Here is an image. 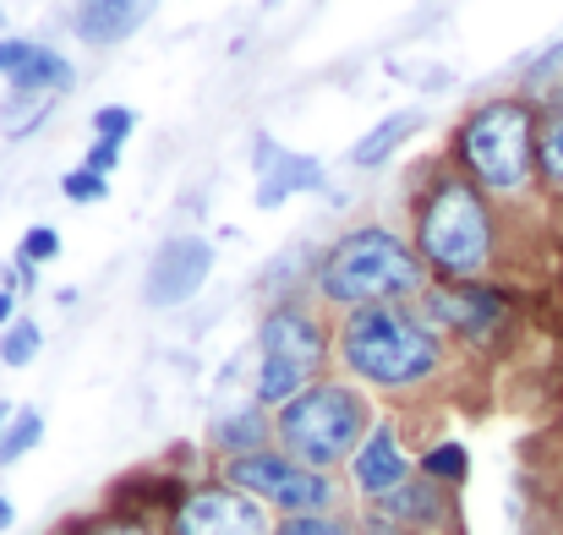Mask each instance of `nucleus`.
I'll list each match as a JSON object with an SVG mask.
<instances>
[{
    "label": "nucleus",
    "instance_id": "1",
    "mask_svg": "<svg viewBox=\"0 0 563 535\" xmlns=\"http://www.w3.org/2000/svg\"><path fill=\"white\" fill-rule=\"evenodd\" d=\"M318 296L329 306L362 312V306H405L427 296V263L410 241H399L383 224H362L340 235L318 257Z\"/></svg>",
    "mask_w": 563,
    "mask_h": 535
},
{
    "label": "nucleus",
    "instance_id": "2",
    "mask_svg": "<svg viewBox=\"0 0 563 535\" xmlns=\"http://www.w3.org/2000/svg\"><path fill=\"white\" fill-rule=\"evenodd\" d=\"M410 246L427 263V274H443L454 285H471L476 274H487L498 252V219H493L487 191L465 176H438L416 208Z\"/></svg>",
    "mask_w": 563,
    "mask_h": 535
},
{
    "label": "nucleus",
    "instance_id": "3",
    "mask_svg": "<svg viewBox=\"0 0 563 535\" xmlns=\"http://www.w3.org/2000/svg\"><path fill=\"white\" fill-rule=\"evenodd\" d=\"M340 360L373 388H416L443 366V339L410 306H362L340 323Z\"/></svg>",
    "mask_w": 563,
    "mask_h": 535
},
{
    "label": "nucleus",
    "instance_id": "4",
    "mask_svg": "<svg viewBox=\"0 0 563 535\" xmlns=\"http://www.w3.org/2000/svg\"><path fill=\"white\" fill-rule=\"evenodd\" d=\"M460 176L493 197H520L537 176V110L526 99H487L454 132Z\"/></svg>",
    "mask_w": 563,
    "mask_h": 535
},
{
    "label": "nucleus",
    "instance_id": "5",
    "mask_svg": "<svg viewBox=\"0 0 563 535\" xmlns=\"http://www.w3.org/2000/svg\"><path fill=\"white\" fill-rule=\"evenodd\" d=\"M274 432H279V448L296 465L329 470L367 443V399L345 382H312L307 393H296L279 410Z\"/></svg>",
    "mask_w": 563,
    "mask_h": 535
},
{
    "label": "nucleus",
    "instance_id": "6",
    "mask_svg": "<svg viewBox=\"0 0 563 535\" xmlns=\"http://www.w3.org/2000/svg\"><path fill=\"white\" fill-rule=\"evenodd\" d=\"M323 356H329L323 323L296 301L274 306L257 328V410H285L296 393H307Z\"/></svg>",
    "mask_w": 563,
    "mask_h": 535
},
{
    "label": "nucleus",
    "instance_id": "7",
    "mask_svg": "<svg viewBox=\"0 0 563 535\" xmlns=\"http://www.w3.org/2000/svg\"><path fill=\"white\" fill-rule=\"evenodd\" d=\"M224 487L257 498L263 509H279L285 520H290V514H329V503H334L329 470H307V465H296L290 454H268V448L230 459V465H224Z\"/></svg>",
    "mask_w": 563,
    "mask_h": 535
},
{
    "label": "nucleus",
    "instance_id": "8",
    "mask_svg": "<svg viewBox=\"0 0 563 535\" xmlns=\"http://www.w3.org/2000/svg\"><path fill=\"white\" fill-rule=\"evenodd\" d=\"M208 274H213V246L202 235H176L154 252L148 279H143V301L148 306H181L208 285Z\"/></svg>",
    "mask_w": 563,
    "mask_h": 535
},
{
    "label": "nucleus",
    "instance_id": "9",
    "mask_svg": "<svg viewBox=\"0 0 563 535\" xmlns=\"http://www.w3.org/2000/svg\"><path fill=\"white\" fill-rule=\"evenodd\" d=\"M176 535H268V509L235 487H202L181 498Z\"/></svg>",
    "mask_w": 563,
    "mask_h": 535
},
{
    "label": "nucleus",
    "instance_id": "10",
    "mask_svg": "<svg viewBox=\"0 0 563 535\" xmlns=\"http://www.w3.org/2000/svg\"><path fill=\"white\" fill-rule=\"evenodd\" d=\"M421 312L432 328H454V334H471V339H487L504 317H509V301L487 285H438L421 296Z\"/></svg>",
    "mask_w": 563,
    "mask_h": 535
},
{
    "label": "nucleus",
    "instance_id": "11",
    "mask_svg": "<svg viewBox=\"0 0 563 535\" xmlns=\"http://www.w3.org/2000/svg\"><path fill=\"white\" fill-rule=\"evenodd\" d=\"M257 202L263 208H279L285 197H296V191H307V186H318L323 170H318V159H307V154H290V148H279L274 137H257Z\"/></svg>",
    "mask_w": 563,
    "mask_h": 535
},
{
    "label": "nucleus",
    "instance_id": "12",
    "mask_svg": "<svg viewBox=\"0 0 563 535\" xmlns=\"http://www.w3.org/2000/svg\"><path fill=\"white\" fill-rule=\"evenodd\" d=\"M351 476H356V487H362L367 498H388L394 487L410 481V454L399 448V437H394L388 426H377L373 437L351 454Z\"/></svg>",
    "mask_w": 563,
    "mask_h": 535
},
{
    "label": "nucleus",
    "instance_id": "13",
    "mask_svg": "<svg viewBox=\"0 0 563 535\" xmlns=\"http://www.w3.org/2000/svg\"><path fill=\"white\" fill-rule=\"evenodd\" d=\"M154 5L159 0H82L77 5V38L82 44H121V38H132L148 16H154Z\"/></svg>",
    "mask_w": 563,
    "mask_h": 535
},
{
    "label": "nucleus",
    "instance_id": "14",
    "mask_svg": "<svg viewBox=\"0 0 563 535\" xmlns=\"http://www.w3.org/2000/svg\"><path fill=\"white\" fill-rule=\"evenodd\" d=\"M77 77H71V66H66V55H55V49H38L33 44V55L11 71V88L22 93V99H49V93H66Z\"/></svg>",
    "mask_w": 563,
    "mask_h": 535
},
{
    "label": "nucleus",
    "instance_id": "15",
    "mask_svg": "<svg viewBox=\"0 0 563 535\" xmlns=\"http://www.w3.org/2000/svg\"><path fill=\"white\" fill-rule=\"evenodd\" d=\"M377 509L394 525H438L443 520V492H438V481H405L388 498H377Z\"/></svg>",
    "mask_w": 563,
    "mask_h": 535
},
{
    "label": "nucleus",
    "instance_id": "16",
    "mask_svg": "<svg viewBox=\"0 0 563 535\" xmlns=\"http://www.w3.org/2000/svg\"><path fill=\"white\" fill-rule=\"evenodd\" d=\"M416 126H421V115H388V121H377L373 132L351 148V165H362V170H377L388 154H399L410 137H416Z\"/></svg>",
    "mask_w": 563,
    "mask_h": 535
},
{
    "label": "nucleus",
    "instance_id": "17",
    "mask_svg": "<svg viewBox=\"0 0 563 535\" xmlns=\"http://www.w3.org/2000/svg\"><path fill=\"white\" fill-rule=\"evenodd\" d=\"M213 443H219L230 459L263 454V448H268V415H263V410H235V415H224V421L213 426Z\"/></svg>",
    "mask_w": 563,
    "mask_h": 535
},
{
    "label": "nucleus",
    "instance_id": "18",
    "mask_svg": "<svg viewBox=\"0 0 563 535\" xmlns=\"http://www.w3.org/2000/svg\"><path fill=\"white\" fill-rule=\"evenodd\" d=\"M526 104L531 110H563V44L537 55V66L526 71Z\"/></svg>",
    "mask_w": 563,
    "mask_h": 535
},
{
    "label": "nucleus",
    "instance_id": "19",
    "mask_svg": "<svg viewBox=\"0 0 563 535\" xmlns=\"http://www.w3.org/2000/svg\"><path fill=\"white\" fill-rule=\"evenodd\" d=\"M537 176L553 191H563V110L537 115Z\"/></svg>",
    "mask_w": 563,
    "mask_h": 535
},
{
    "label": "nucleus",
    "instance_id": "20",
    "mask_svg": "<svg viewBox=\"0 0 563 535\" xmlns=\"http://www.w3.org/2000/svg\"><path fill=\"white\" fill-rule=\"evenodd\" d=\"M465 470H471V459H465V448H460V443H438V448H427V454H421V476H427V481H438V487L465 481Z\"/></svg>",
    "mask_w": 563,
    "mask_h": 535
},
{
    "label": "nucleus",
    "instance_id": "21",
    "mask_svg": "<svg viewBox=\"0 0 563 535\" xmlns=\"http://www.w3.org/2000/svg\"><path fill=\"white\" fill-rule=\"evenodd\" d=\"M38 437H44V421H38L33 410H22V415H16V421H11V426L0 432V465L22 459V454H27V448H33Z\"/></svg>",
    "mask_w": 563,
    "mask_h": 535
},
{
    "label": "nucleus",
    "instance_id": "22",
    "mask_svg": "<svg viewBox=\"0 0 563 535\" xmlns=\"http://www.w3.org/2000/svg\"><path fill=\"white\" fill-rule=\"evenodd\" d=\"M38 356V323H11L5 334H0V360L5 366H27V360Z\"/></svg>",
    "mask_w": 563,
    "mask_h": 535
},
{
    "label": "nucleus",
    "instance_id": "23",
    "mask_svg": "<svg viewBox=\"0 0 563 535\" xmlns=\"http://www.w3.org/2000/svg\"><path fill=\"white\" fill-rule=\"evenodd\" d=\"M274 535H351V525L334 520V514H290Z\"/></svg>",
    "mask_w": 563,
    "mask_h": 535
},
{
    "label": "nucleus",
    "instance_id": "24",
    "mask_svg": "<svg viewBox=\"0 0 563 535\" xmlns=\"http://www.w3.org/2000/svg\"><path fill=\"white\" fill-rule=\"evenodd\" d=\"M137 126V115L126 110V104H110V110H93V137H104V143H121L126 132Z\"/></svg>",
    "mask_w": 563,
    "mask_h": 535
},
{
    "label": "nucleus",
    "instance_id": "25",
    "mask_svg": "<svg viewBox=\"0 0 563 535\" xmlns=\"http://www.w3.org/2000/svg\"><path fill=\"white\" fill-rule=\"evenodd\" d=\"M60 191H66L71 202H99V197L110 191V180H104V176H93V170L82 165V170H71V176L60 180Z\"/></svg>",
    "mask_w": 563,
    "mask_h": 535
},
{
    "label": "nucleus",
    "instance_id": "26",
    "mask_svg": "<svg viewBox=\"0 0 563 535\" xmlns=\"http://www.w3.org/2000/svg\"><path fill=\"white\" fill-rule=\"evenodd\" d=\"M22 257H27V263H49V257H60V235H55L49 224H33V230L22 235Z\"/></svg>",
    "mask_w": 563,
    "mask_h": 535
},
{
    "label": "nucleus",
    "instance_id": "27",
    "mask_svg": "<svg viewBox=\"0 0 563 535\" xmlns=\"http://www.w3.org/2000/svg\"><path fill=\"white\" fill-rule=\"evenodd\" d=\"M115 159H121V143H104V137H93L88 170H93V176H110V170H115Z\"/></svg>",
    "mask_w": 563,
    "mask_h": 535
},
{
    "label": "nucleus",
    "instance_id": "28",
    "mask_svg": "<svg viewBox=\"0 0 563 535\" xmlns=\"http://www.w3.org/2000/svg\"><path fill=\"white\" fill-rule=\"evenodd\" d=\"M27 55H33V44H22V38H0V71H5V77H11Z\"/></svg>",
    "mask_w": 563,
    "mask_h": 535
},
{
    "label": "nucleus",
    "instance_id": "29",
    "mask_svg": "<svg viewBox=\"0 0 563 535\" xmlns=\"http://www.w3.org/2000/svg\"><path fill=\"white\" fill-rule=\"evenodd\" d=\"M11 323H16V296L0 290V328H11Z\"/></svg>",
    "mask_w": 563,
    "mask_h": 535
},
{
    "label": "nucleus",
    "instance_id": "30",
    "mask_svg": "<svg viewBox=\"0 0 563 535\" xmlns=\"http://www.w3.org/2000/svg\"><path fill=\"white\" fill-rule=\"evenodd\" d=\"M99 535H148V531H137V525H104Z\"/></svg>",
    "mask_w": 563,
    "mask_h": 535
},
{
    "label": "nucleus",
    "instance_id": "31",
    "mask_svg": "<svg viewBox=\"0 0 563 535\" xmlns=\"http://www.w3.org/2000/svg\"><path fill=\"white\" fill-rule=\"evenodd\" d=\"M11 520H16V509H11V503L0 498V531H11Z\"/></svg>",
    "mask_w": 563,
    "mask_h": 535
},
{
    "label": "nucleus",
    "instance_id": "32",
    "mask_svg": "<svg viewBox=\"0 0 563 535\" xmlns=\"http://www.w3.org/2000/svg\"><path fill=\"white\" fill-rule=\"evenodd\" d=\"M0 432H5V404H0Z\"/></svg>",
    "mask_w": 563,
    "mask_h": 535
}]
</instances>
